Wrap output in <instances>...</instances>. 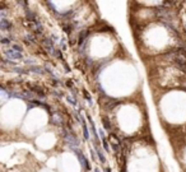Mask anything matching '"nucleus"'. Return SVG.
<instances>
[{
	"label": "nucleus",
	"instance_id": "1",
	"mask_svg": "<svg viewBox=\"0 0 186 172\" xmlns=\"http://www.w3.org/2000/svg\"><path fill=\"white\" fill-rule=\"evenodd\" d=\"M5 55L10 59V60H23V55L22 52H18L13 49H9V50H5Z\"/></svg>",
	"mask_w": 186,
	"mask_h": 172
},
{
	"label": "nucleus",
	"instance_id": "2",
	"mask_svg": "<svg viewBox=\"0 0 186 172\" xmlns=\"http://www.w3.org/2000/svg\"><path fill=\"white\" fill-rule=\"evenodd\" d=\"M120 101H117V100H109V101H103V108L106 110V111H112V108L116 106V104H119Z\"/></svg>",
	"mask_w": 186,
	"mask_h": 172
},
{
	"label": "nucleus",
	"instance_id": "3",
	"mask_svg": "<svg viewBox=\"0 0 186 172\" xmlns=\"http://www.w3.org/2000/svg\"><path fill=\"white\" fill-rule=\"evenodd\" d=\"M75 154L78 156V158H79V161H80V163H82V166L84 167V170H89V168H91V166H89V163H88V161L85 159V157L83 156V153L80 154V152H79V150H75Z\"/></svg>",
	"mask_w": 186,
	"mask_h": 172
},
{
	"label": "nucleus",
	"instance_id": "4",
	"mask_svg": "<svg viewBox=\"0 0 186 172\" xmlns=\"http://www.w3.org/2000/svg\"><path fill=\"white\" fill-rule=\"evenodd\" d=\"M0 28L3 31H10L12 30V23L6 18H1L0 19Z\"/></svg>",
	"mask_w": 186,
	"mask_h": 172
},
{
	"label": "nucleus",
	"instance_id": "5",
	"mask_svg": "<svg viewBox=\"0 0 186 172\" xmlns=\"http://www.w3.org/2000/svg\"><path fill=\"white\" fill-rule=\"evenodd\" d=\"M28 88L32 91V92H35V93H37L40 94L41 97H45V92H43V88H41V87H38V85H35V84H28Z\"/></svg>",
	"mask_w": 186,
	"mask_h": 172
},
{
	"label": "nucleus",
	"instance_id": "6",
	"mask_svg": "<svg viewBox=\"0 0 186 172\" xmlns=\"http://www.w3.org/2000/svg\"><path fill=\"white\" fill-rule=\"evenodd\" d=\"M65 140H66V141H68L72 147H73V145H78V144H79L78 139H76L73 134H66V135H65Z\"/></svg>",
	"mask_w": 186,
	"mask_h": 172
},
{
	"label": "nucleus",
	"instance_id": "7",
	"mask_svg": "<svg viewBox=\"0 0 186 172\" xmlns=\"http://www.w3.org/2000/svg\"><path fill=\"white\" fill-rule=\"evenodd\" d=\"M102 124H103V128H105L106 130H109V131H111L112 130L111 124H110V119H109L107 116H103V117H102Z\"/></svg>",
	"mask_w": 186,
	"mask_h": 172
},
{
	"label": "nucleus",
	"instance_id": "8",
	"mask_svg": "<svg viewBox=\"0 0 186 172\" xmlns=\"http://www.w3.org/2000/svg\"><path fill=\"white\" fill-rule=\"evenodd\" d=\"M97 156H98V159H100V162H102V163H105L106 162V157H105V154L102 153V150L101 149H97Z\"/></svg>",
	"mask_w": 186,
	"mask_h": 172
},
{
	"label": "nucleus",
	"instance_id": "9",
	"mask_svg": "<svg viewBox=\"0 0 186 172\" xmlns=\"http://www.w3.org/2000/svg\"><path fill=\"white\" fill-rule=\"evenodd\" d=\"M87 34H88V31H83V32H80V34H79V45H82L84 41H85V37H87Z\"/></svg>",
	"mask_w": 186,
	"mask_h": 172
},
{
	"label": "nucleus",
	"instance_id": "10",
	"mask_svg": "<svg viewBox=\"0 0 186 172\" xmlns=\"http://www.w3.org/2000/svg\"><path fill=\"white\" fill-rule=\"evenodd\" d=\"M63 28H64V31H65L66 33H70V32L73 31V26H72L70 23H68V24H63Z\"/></svg>",
	"mask_w": 186,
	"mask_h": 172
},
{
	"label": "nucleus",
	"instance_id": "11",
	"mask_svg": "<svg viewBox=\"0 0 186 172\" xmlns=\"http://www.w3.org/2000/svg\"><path fill=\"white\" fill-rule=\"evenodd\" d=\"M30 70L31 71H35V73H38V74H43V69L40 68V66H31Z\"/></svg>",
	"mask_w": 186,
	"mask_h": 172
},
{
	"label": "nucleus",
	"instance_id": "12",
	"mask_svg": "<svg viewBox=\"0 0 186 172\" xmlns=\"http://www.w3.org/2000/svg\"><path fill=\"white\" fill-rule=\"evenodd\" d=\"M82 121H83V133H84V138H85V139H88V138H89V134H88L87 125H85V122H84V120H83V119H82Z\"/></svg>",
	"mask_w": 186,
	"mask_h": 172
},
{
	"label": "nucleus",
	"instance_id": "13",
	"mask_svg": "<svg viewBox=\"0 0 186 172\" xmlns=\"http://www.w3.org/2000/svg\"><path fill=\"white\" fill-rule=\"evenodd\" d=\"M12 49L15 50V51H18V52H22V51H23L22 46H21V45H17V43H13V45H12Z\"/></svg>",
	"mask_w": 186,
	"mask_h": 172
},
{
	"label": "nucleus",
	"instance_id": "14",
	"mask_svg": "<svg viewBox=\"0 0 186 172\" xmlns=\"http://www.w3.org/2000/svg\"><path fill=\"white\" fill-rule=\"evenodd\" d=\"M0 42H1V43H4V45H8V43L10 45V40H9V38H6V37H3V38L0 40Z\"/></svg>",
	"mask_w": 186,
	"mask_h": 172
},
{
	"label": "nucleus",
	"instance_id": "15",
	"mask_svg": "<svg viewBox=\"0 0 186 172\" xmlns=\"http://www.w3.org/2000/svg\"><path fill=\"white\" fill-rule=\"evenodd\" d=\"M102 143H103L105 150H109V144H107V139H106V138H103V139H102Z\"/></svg>",
	"mask_w": 186,
	"mask_h": 172
},
{
	"label": "nucleus",
	"instance_id": "16",
	"mask_svg": "<svg viewBox=\"0 0 186 172\" xmlns=\"http://www.w3.org/2000/svg\"><path fill=\"white\" fill-rule=\"evenodd\" d=\"M83 93H84V96H85V98H87V100H88L89 102H92V101H91V97H89V94H88V92H87V91H83Z\"/></svg>",
	"mask_w": 186,
	"mask_h": 172
},
{
	"label": "nucleus",
	"instance_id": "17",
	"mask_svg": "<svg viewBox=\"0 0 186 172\" xmlns=\"http://www.w3.org/2000/svg\"><path fill=\"white\" fill-rule=\"evenodd\" d=\"M68 101H69L70 103H73V104H76L75 100H74V98H72V97H68Z\"/></svg>",
	"mask_w": 186,
	"mask_h": 172
},
{
	"label": "nucleus",
	"instance_id": "18",
	"mask_svg": "<svg viewBox=\"0 0 186 172\" xmlns=\"http://www.w3.org/2000/svg\"><path fill=\"white\" fill-rule=\"evenodd\" d=\"M66 85H68L69 88H72V87L74 85V83H73V82H70V80H68V82H66Z\"/></svg>",
	"mask_w": 186,
	"mask_h": 172
},
{
	"label": "nucleus",
	"instance_id": "19",
	"mask_svg": "<svg viewBox=\"0 0 186 172\" xmlns=\"http://www.w3.org/2000/svg\"><path fill=\"white\" fill-rule=\"evenodd\" d=\"M105 172H111V168H110V167H106V168H105Z\"/></svg>",
	"mask_w": 186,
	"mask_h": 172
},
{
	"label": "nucleus",
	"instance_id": "20",
	"mask_svg": "<svg viewBox=\"0 0 186 172\" xmlns=\"http://www.w3.org/2000/svg\"><path fill=\"white\" fill-rule=\"evenodd\" d=\"M94 172H100V170H98V168H96V170H94Z\"/></svg>",
	"mask_w": 186,
	"mask_h": 172
}]
</instances>
